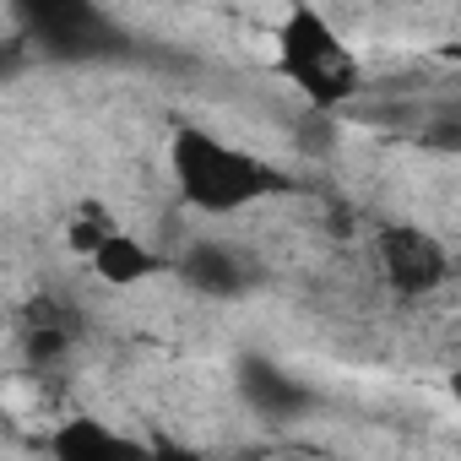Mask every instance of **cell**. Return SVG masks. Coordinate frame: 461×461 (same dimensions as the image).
<instances>
[{
	"label": "cell",
	"mask_w": 461,
	"mask_h": 461,
	"mask_svg": "<svg viewBox=\"0 0 461 461\" xmlns=\"http://www.w3.org/2000/svg\"><path fill=\"white\" fill-rule=\"evenodd\" d=\"M375 261H380V272H385L396 299H423V294H434L450 277L445 245L429 234V228H418V222L380 228V234H375Z\"/></svg>",
	"instance_id": "3957f363"
},
{
	"label": "cell",
	"mask_w": 461,
	"mask_h": 461,
	"mask_svg": "<svg viewBox=\"0 0 461 461\" xmlns=\"http://www.w3.org/2000/svg\"><path fill=\"white\" fill-rule=\"evenodd\" d=\"M147 461H201V450H190L179 439H158V445H147Z\"/></svg>",
	"instance_id": "30bf717a"
},
{
	"label": "cell",
	"mask_w": 461,
	"mask_h": 461,
	"mask_svg": "<svg viewBox=\"0 0 461 461\" xmlns=\"http://www.w3.org/2000/svg\"><path fill=\"white\" fill-rule=\"evenodd\" d=\"M185 277L201 288V294H217V299H234L250 272H245V256L240 250H228V245H195L185 256Z\"/></svg>",
	"instance_id": "8992f818"
},
{
	"label": "cell",
	"mask_w": 461,
	"mask_h": 461,
	"mask_svg": "<svg viewBox=\"0 0 461 461\" xmlns=\"http://www.w3.org/2000/svg\"><path fill=\"white\" fill-rule=\"evenodd\" d=\"M109 234H114V217H104V206H87L82 217H71V250L82 256H93Z\"/></svg>",
	"instance_id": "9c48e42d"
},
{
	"label": "cell",
	"mask_w": 461,
	"mask_h": 461,
	"mask_svg": "<svg viewBox=\"0 0 461 461\" xmlns=\"http://www.w3.org/2000/svg\"><path fill=\"white\" fill-rule=\"evenodd\" d=\"M23 348H28V364H60L71 353V331H60V326H28Z\"/></svg>",
	"instance_id": "ba28073f"
},
{
	"label": "cell",
	"mask_w": 461,
	"mask_h": 461,
	"mask_svg": "<svg viewBox=\"0 0 461 461\" xmlns=\"http://www.w3.org/2000/svg\"><path fill=\"white\" fill-rule=\"evenodd\" d=\"M174 179H179L185 201L201 212H240L288 185L272 163H261L240 147H222L206 131H174Z\"/></svg>",
	"instance_id": "6da1fadb"
},
{
	"label": "cell",
	"mask_w": 461,
	"mask_h": 461,
	"mask_svg": "<svg viewBox=\"0 0 461 461\" xmlns=\"http://www.w3.org/2000/svg\"><path fill=\"white\" fill-rule=\"evenodd\" d=\"M23 66H28L23 44H6V39H0V82H12V77H17Z\"/></svg>",
	"instance_id": "8fae6325"
},
{
	"label": "cell",
	"mask_w": 461,
	"mask_h": 461,
	"mask_svg": "<svg viewBox=\"0 0 461 461\" xmlns=\"http://www.w3.org/2000/svg\"><path fill=\"white\" fill-rule=\"evenodd\" d=\"M23 17H28V28H33L44 44H55V50L93 44V39L104 33V17H98L93 6H77V0H71V6H66V0H60V6H28Z\"/></svg>",
	"instance_id": "5b68a950"
},
{
	"label": "cell",
	"mask_w": 461,
	"mask_h": 461,
	"mask_svg": "<svg viewBox=\"0 0 461 461\" xmlns=\"http://www.w3.org/2000/svg\"><path fill=\"white\" fill-rule=\"evenodd\" d=\"M55 461H147V445L131 434H114L98 418H71L55 434Z\"/></svg>",
	"instance_id": "277c9868"
},
{
	"label": "cell",
	"mask_w": 461,
	"mask_h": 461,
	"mask_svg": "<svg viewBox=\"0 0 461 461\" xmlns=\"http://www.w3.org/2000/svg\"><path fill=\"white\" fill-rule=\"evenodd\" d=\"M87 261H93V272H98L109 288H131V283H147V277L158 272V256H152L141 240L120 234V228H114V234H109Z\"/></svg>",
	"instance_id": "52a82bcc"
},
{
	"label": "cell",
	"mask_w": 461,
	"mask_h": 461,
	"mask_svg": "<svg viewBox=\"0 0 461 461\" xmlns=\"http://www.w3.org/2000/svg\"><path fill=\"white\" fill-rule=\"evenodd\" d=\"M283 71L304 87V98L315 109H331V104L353 98V87H358L353 55L337 44V33L310 6H294L283 23Z\"/></svg>",
	"instance_id": "7a4b0ae2"
}]
</instances>
